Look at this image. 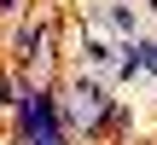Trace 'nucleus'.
I'll return each instance as SVG.
<instances>
[{
  "label": "nucleus",
  "instance_id": "4",
  "mask_svg": "<svg viewBox=\"0 0 157 145\" xmlns=\"http://www.w3.org/2000/svg\"><path fill=\"white\" fill-rule=\"evenodd\" d=\"M93 17H99L105 29H117V35H128V41H134V6H122V0H111V6H99Z\"/></svg>",
  "mask_w": 157,
  "mask_h": 145
},
{
  "label": "nucleus",
  "instance_id": "6",
  "mask_svg": "<svg viewBox=\"0 0 157 145\" xmlns=\"http://www.w3.org/2000/svg\"><path fill=\"white\" fill-rule=\"evenodd\" d=\"M6 105H17V99H12V81L0 76V110H6Z\"/></svg>",
  "mask_w": 157,
  "mask_h": 145
},
{
  "label": "nucleus",
  "instance_id": "1",
  "mask_svg": "<svg viewBox=\"0 0 157 145\" xmlns=\"http://www.w3.org/2000/svg\"><path fill=\"white\" fill-rule=\"evenodd\" d=\"M111 87L99 81V76H76L70 87H64V116H70V128H82V134H99L105 128V116H111Z\"/></svg>",
  "mask_w": 157,
  "mask_h": 145
},
{
  "label": "nucleus",
  "instance_id": "7",
  "mask_svg": "<svg viewBox=\"0 0 157 145\" xmlns=\"http://www.w3.org/2000/svg\"><path fill=\"white\" fill-rule=\"evenodd\" d=\"M17 6H23V0H0V12H17Z\"/></svg>",
  "mask_w": 157,
  "mask_h": 145
},
{
  "label": "nucleus",
  "instance_id": "2",
  "mask_svg": "<svg viewBox=\"0 0 157 145\" xmlns=\"http://www.w3.org/2000/svg\"><path fill=\"white\" fill-rule=\"evenodd\" d=\"M134 70H146V76L157 81V46H151V41H140V35L122 46V76H134Z\"/></svg>",
  "mask_w": 157,
  "mask_h": 145
},
{
  "label": "nucleus",
  "instance_id": "3",
  "mask_svg": "<svg viewBox=\"0 0 157 145\" xmlns=\"http://www.w3.org/2000/svg\"><path fill=\"white\" fill-rule=\"evenodd\" d=\"M47 41H52V29H47V23H23V29H17V58H23V64L47 58Z\"/></svg>",
  "mask_w": 157,
  "mask_h": 145
},
{
  "label": "nucleus",
  "instance_id": "5",
  "mask_svg": "<svg viewBox=\"0 0 157 145\" xmlns=\"http://www.w3.org/2000/svg\"><path fill=\"white\" fill-rule=\"evenodd\" d=\"M82 58H87L93 70H111V64H117V46L99 41V35H87V41H82Z\"/></svg>",
  "mask_w": 157,
  "mask_h": 145
}]
</instances>
